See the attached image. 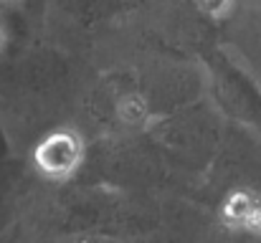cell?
Masks as SVG:
<instances>
[{"label":"cell","mask_w":261,"mask_h":243,"mask_svg":"<svg viewBox=\"0 0 261 243\" xmlns=\"http://www.w3.org/2000/svg\"><path fill=\"white\" fill-rule=\"evenodd\" d=\"M82 162H84V142L71 129H54L46 137H41L38 145L33 147L36 170L54 182L71 177L82 167Z\"/></svg>","instance_id":"cell-1"},{"label":"cell","mask_w":261,"mask_h":243,"mask_svg":"<svg viewBox=\"0 0 261 243\" xmlns=\"http://www.w3.org/2000/svg\"><path fill=\"white\" fill-rule=\"evenodd\" d=\"M5 46H8V33H5V28L0 25V53L5 51Z\"/></svg>","instance_id":"cell-5"},{"label":"cell","mask_w":261,"mask_h":243,"mask_svg":"<svg viewBox=\"0 0 261 243\" xmlns=\"http://www.w3.org/2000/svg\"><path fill=\"white\" fill-rule=\"evenodd\" d=\"M150 109H147V101L140 96V94H124L119 101H117V117L122 124H129V127H137L147 119Z\"/></svg>","instance_id":"cell-3"},{"label":"cell","mask_w":261,"mask_h":243,"mask_svg":"<svg viewBox=\"0 0 261 243\" xmlns=\"http://www.w3.org/2000/svg\"><path fill=\"white\" fill-rule=\"evenodd\" d=\"M221 221L231 231L261 238V195L249 187L231 190L221 203Z\"/></svg>","instance_id":"cell-2"},{"label":"cell","mask_w":261,"mask_h":243,"mask_svg":"<svg viewBox=\"0 0 261 243\" xmlns=\"http://www.w3.org/2000/svg\"><path fill=\"white\" fill-rule=\"evenodd\" d=\"M76 243H94V241H76Z\"/></svg>","instance_id":"cell-7"},{"label":"cell","mask_w":261,"mask_h":243,"mask_svg":"<svg viewBox=\"0 0 261 243\" xmlns=\"http://www.w3.org/2000/svg\"><path fill=\"white\" fill-rule=\"evenodd\" d=\"M3 3H20V0H3Z\"/></svg>","instance_id":"cell-6"},{"label":"cell","mask_w":261,"mask_h":243,"mask_svg":"<svg viewBox=\"0 0 261 243\" xmlns=\"http://www.w3.org/2000/svg\"><path fill=\"white\" fill-rule=\"evenodd\" d=\"M233 3H236V0H195L198 10H200L203 15L213 18V20H221V18H226V15L231 13Z\"/></svg>","instance_id":"cell-4"}]
</instances>
